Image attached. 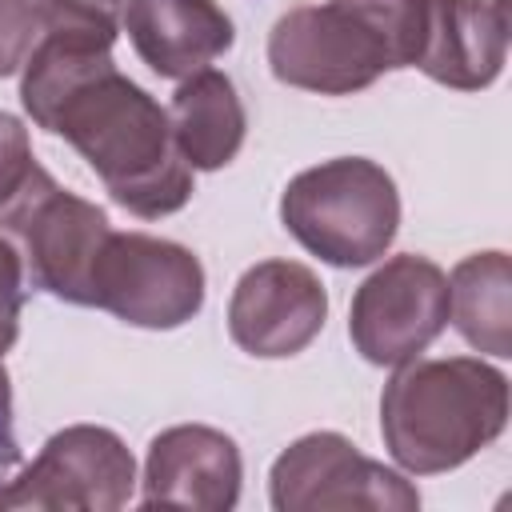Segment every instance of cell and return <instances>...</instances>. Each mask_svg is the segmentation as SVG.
<instances>
[{
  "label": "cell",
  "mask_w": 512,
  "mask_h": 512,
  "mask_svg": "<svg viewBox=\"0 0 512 512\" xmlns=\"http://www.w3.org/2000/svg\"><path fill=\"white\" fill-rule=\"evenodd\" d=\"M268 496L276 512H412L420 492L380 460L364 456L340 432H308L292 440L272 472Z\"/></svg>",
  "instance_id": "cell-7"
},
{
  "label": "cell",
  "mask_w": 512,
  "mask_h": 512,
  "mask_svg": "<svg viewBox=\"0 0 512 512\" xmlns=\"http://www.w3.org/2000/svg\"><path fill=\"white\" fill-rule=\"evenodd\" d=\"M428 0H328L284 12L268 32V68L280 84L352 96L384 72L412 68L424 44Z\"/></svg>",
  "instance_id": "cell-3"
},
{
  "label": "cell",
  "mask_w": 512,
  "mask_h": 512,
  "mask_svg": "<svg viewBox=\"0 0 512 512\" xmlns=\"http://www.w3.org/2000/svg\"><path fill=\"white\" fill-rule=\"evenodd\" d=\"M280 220L324 264L364 268L396 240L400 192L376 160L336 156L288 180Z\"/></svg>",
  "instance_id": "cell-4"
},
{
  "label": "cell",
  "mask_w": 512,
  "mask_h": 512,
  "mask_svg": "<svg viewBox=\"0 0 512 512\" xmlns=\"http://www.w3.org/2000/svg\"><path fill=\"white\" fill-rule=\"evenodd\" d=\"M508 424V376L480 356L396 364L380 396L388 456L412 476L468 464Z\"/></svg>",
  "instance_id": "cell-2"
},
{
  "label": "cell",
  "mask_w": 512,
  "mask_h": 512,
  "mask_svg": "<svg viewBox=\"0 0 512 512\" xmlns=\"http://www.w3.org/2000/svg\"><path fill=\"white\" fill-rule=\"evenodd\" d=\"M36 40H40L36 0H0V76L20 72Z\"/></svg>",
  "instance_id": "cell-17"
},
{
  "label": "cell",
  "mask_w": 512,
  "mask_h": 512,
  "mask_svg": "<svg viewBox=\"0 0 512 512\" xmlns=\"http://www.w3.org/2000/svg\"><path fill=\"white\" fill-rule=\"evenodd\" d=\"M120 24L136 56L164 80H184L224 56L236 40L216 0H124Z\"/></svg>",
  "instance_id": "cell-13"
},
{
  "label": "cell",
  "mask_w": 512,
  "mask_h": 512,
  "mask_svg": "<svg viewBox=\"0 0 512 512\" xmlns=\"http://www.w3.org/2000/svg\"><path fill=\"white\" fill-rule=\"evenodd\" d=\"M20 312H24V260L16 244L0 232V360L12 352L20 336Z\"/></svg>",
  "instance_id": "cell-19"
},
{
  "label": "cell",
  "mask_w": 512,
  "mask_h": 512,
  "mask_svg": "<svg viewBox=\"0 0 512 512\" xmlns=\"http://www.w3.org/2000/svg\"><path fill=\"white\" fill-rule=\"evenodd\" d=\"M0 232L16 244L32 288H44L64 304H92L96 256L112 232L96 204L64 192L36 168L28 188L0 208Z\"/></svg>",
  "instance_id": "cell-5"
},
{
  "label": "cell",
  "mask_w": 512,
  "mask_h": 512,
  "mask_svg": "<svg viewBox=\"0 0 512 512\" xmlns=\"http://www.w3.org/2000/svg\"><path fill=\"white\" fill-rule=\"evenodd\" d=\"M104 32L40 28L20 76V104L36 128L64 136L108 196L140 220H160L192 200V168L184 164L168 108L132 84Z\"/></svg>",
  "instance_id": "cell-1"
},
{
  "label": "cell",
  "mask_w": 512,
  "mask_h": 512,
  "mask_svg": "<svg viewBox=\"0 0 512 512\" xmlns=\"http://www.w3.org/2000/svg\"><path fill=\"white\" fill-rule=\"evenodd\" d=\"M168 124L192 172H216L232 164L248 132V116L236 96V84L216 68H200L180 80L168 104Z\"/></svg>",
  "instance_id": "cell-14"
},
{
  "label": "cell",
  "mask_w": 512,
  "mask_h": 512,
  "mask_svg": "<svg viewBox=\"0 0 512 512\" xmlns=\"http://www.w3.org/2000/svg\"><path fill=\"white\" fill-rule=\"evenodd\" d=\"M448 320L476 352L512 356V264L504 252H476L452 268Z\"/></svg>",
  "instance_id": "cell-15"
},
{
  "label": "cell",
  "mask_w": 512,
  "mask_h": 512,
  "mask_svg": "<svg viewBox=\"0 0 512 512\" xmlns=\"http://www.w3.org/2000/svg\"><path fill=\"white\" fill-rule=\"evenodd\" d=\"M0 408H12V384H8V368L0 360Z\"/></svg>",
  "instance_id": "cell-20"
},
{
  "label": "cell",
  "mask_w": 512,
  "mask_h": 512,
  "mask_svg": "<svg viewBox=\"0 0 512 512\" xmlns=\"http://www.w3.org/2000/svg\"><path fill=\"white\" fill-rule=\"evenodd\" d=\"M328 320V292L308 264L260 260L228 300V336L256 360H284L304 352Z\"/></svg>",
  "instance_id": "cell-10"
},
{
  "label": "cell",
  "mask_w": 512,
  "mask_h": 512,
  "mask_svg": "<svg viewBox=\"0 0 512 512\" xmlns=\"http://www.w3.org/2000/svg\"><path fill=\"white\" fill-rule=\"evenodd\" d=\"M508 56V12L504 0H428L424 44L412 68L428 80L480 92L488 88Z\"/></svg>",
  "instance_id": "cell-12"
},
{
  "label": "cell",
  "mask_w": 512,
  "mask_h": 512,
  "mask_svg": "<svg viewBox=\"0 0 512 512\" xmlns=\"http://www.w3.org/2000/svg\"><path fill=\"white\" fill-rule=\"evenodd\" d=\"M36 156H32V144H28V128L16 120V116H8V112H0V208L8 204V200H16L24 188H28V180L36 176Z\"/></svg>",
  "instance_id": "cell-18"
},
{
  "label": "cell",
  "mask_w": 512,
  "mask_h": 512,
  "mask_svg": "<svg viewBox=\"0 0 512 512\" xmlns=\"http://www.w3.org/2000/svg\"><path fill=\"white\" fill-rule=\"evenodd\" d=\"M448 324V276L424 256L384 260L352 296V348L376 364L396 368L416 360Z\"/></svg>",
  "instance_id": "cell-9"
},
{
  "label": "cell",
  "mask_w": 512,
  "mask_h": 512,
  "mask_svg": "<svg viewBox=\"0 0 512 512\" xmlns=\"http://www.w3.org/2000/svg\"><path fill=\"white\" fill-rule=\"evenodd\" d=\"M136 460L112 428L72 424L44 440L40 456L0 488V508L116 512L132 500Z\"/></svg>",
  "instance_id": "cell-8"
},
{
  "label": "cell",
  "mask_w": 512,
  "mask_h": 512,
  "mask_svg": "<svg viewBox=\"0 0 512 512\" xmlns=\"http://www.w3.org/2000/svg\"><path fill=\"white\" fill-rule=\"evenodd\" d=\"M40 28H72V32H104L116 36L124 0H36Z\"/></svg>",
  "instance_id": "cell-16"
},
{
  "label": "cell",
  "mask_w": 512,
  "mask_h": 512,
  "mask_svg": "<svg viewBox=\"0 0 512 512\" xmlns=\"http://www.w3.org/2000/svg\"><path fill=\"white\" fill-rule=\"evenodd\" d=\"M92 304L132 328H180L204 308V264L176 240L108 232L92 272Z\"/></svg>",
  "instance_id": "cell-6"
},
{
  "label": "cell",
  "mask_w": 512,
  "mask_h": 512,
  "mask_svg": "<svg viewBox=\"0 0 512 512\" xmlns=\"http://www.w3.org/2000/svg\"><path fill=\"white\" fill-rule=\"evenodd\" d=\"M244 460L232 436L208 424H176L152 436L144 456V508L228 512L240 500Z\"/></svg>",
  "instance_id": "cell-11"
}]
</instances>
